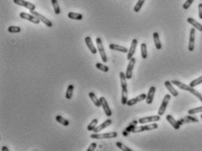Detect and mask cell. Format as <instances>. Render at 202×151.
<instances>
[{
    "instance_id": "1",
    "label": "cell",
    "mask_w": 202,
    "mask_h": 151,
    "mask_svg": "<svg viewBox=\"0 0 202 151\" xmlns=\"http://www.w3.org/2000/svg\"><path fill=\"white\" fill-rule=\"evenodd\" d=\"M172 85H175L176 86H178V88H180L181 90H184V91L191 92L192 95H194L195 97H198V98H199V99L202 102V94L201 93H200L198 91H196L193 87H191L190 85H186L185 84H183V83L179 82L178 80H172Z\"/></svg>"
},
{
    "instance_id": "2",
    "label": "cell",
    "mask_w": 202,
    "mask_h": 151,
    "mask_svg": "<svg viewBox=\"0 0 202 151\" xmlns=\"http://www.w3.org/2000/svg\"><path fill=\"white\" fill-rule=\"evenodd\" d=\"M121 78V104L127 105L128 103V85L126 81V75L123 72L120 73Z\"/></svg>"
},
{
    "instance_id": "3",
    "label": "cell",
    "mask_w": 202,
    "mask_h": 151,
    "mask_svg": "<svg viewBox=\"0 0 202 151\" xmlns=\"http://www.w3.org/2000/svg\"><path fill=\"white\" fill-rule=\"evenodd\" d=\"M118 136V133L116 132H110V133H94L91 135L92 139L102 140V139H112V138H116Z\"/></svg>"
},
{
    "instance_id": "4",
    "label": "cell",
    "mask_w": 202,
    "mask_h": 151,
    "mask_svg": "<svg viewBox=\"0 0 202 151\" xmlns=\"http://www.w3.org/2000/svg\"><path fill=\"white\" fill-rule=\"evenodd\" d=\"M158 127V125L156 123H152L149 125H146V126H141V127H135L132 130V133H141L144 131H151L154 129H156Z\"/></svg>"
},
{
    "instance_id": "5",
    "label": "cell",
    "mask_w": 202,
    "mask_h": 151,
    "mask_svg": "<svg viewBox=\"0 0 202 151\" xmlns=\"http://www.w3.org/2000/svg\"><path fill=\"white\" fill-rule=\"evenodd\" d=\"M96 43H97V47H98V51L99 52V54H100V57L102 59V62L105 63L107 62V57H106V54L105 52V49L104 46H103V43H102V41L101 39L98 37L96 39Z\"/></svg>"
},
{
    "instance_id": "6",
    "label": "cell",
    "mask_w": 202,
    "mask_h": 151,
    "mask_svg": "<svg viewBox=\"0 0 202 151\" xmlns=\"http://www.w3.org/2000/svg\"><path fill=\"white\" fill-rule=\"evenodd\" d=\"M170 100H171V95L170 94L165 95L164 97V99H163V102H162L161 105H160L159 109H158V115L162 116L163 114H164L166 108H167V105H168V104L170 102Z\"/></svg>"
},
{
    "instance_id": "7",
    "label": "cell",
    "mask_w": 202,
    "mask_h": 151,
    "mask_svg": "<svg viewBox=\"0 0 202 151\" xmlns=\"http://www.w3.org/2000/svg\"><path fill=\"white\" fill-rule=\"evenodd\" d=\"M19 17L24 18V19H26V20H29V21H31V22L34 23V24L37 25L41 22V20L37 18V17H35L34 15H33L32 13L29 14V13H26V12H20V13H19Z\"/></svg>"
},
{
    "instance_id": "8",
    "label": "cell",
    "mask_w": 202,
    "mask_h": 151,
    "mask_svg": "<svg viewBox=\"0 0 202 151\" xmlns=\"http://www.w3.org/2000/svg\"><path fill=\"white\" fill-rule=\"evenodd\" d=\"M13 3L18 5V6H23V7H26V9H28L29 11H34L35 9V5L34 4H32L30 2H27L26 0H13Z\"/></svg>"
},
{
    "instance_id": "9",
    "label": "cell",
    "mask_w": 202,
    "mask_h": 151,
    "mask_svg": "<svg viewBox=\"0 0 202 151\" xmlns=\"http://www.w3.org/2000/svg\"><path fill=\"white\" fill-rule=\"evenodd\" d=\"M135 64V58H132L131 60H129V65L127 67V70H126V77L127 79H131L132 78V75H133V70H134V66Z\"/></svg>"
},
{
    "instance_id": "10",
    "label": "cell",
    "mask_w": 202,
    "mask_h": 151,
    "mask_svg": "<svg viewBox=\"0 0 202 151\" xmlns=\"http://www.w3.org/2000/svg\"><path fill=\"white\" fill-rule=\"evenodd\" d=\"M31 13L33 14V15H34L35 17L39 18L42 22H43L44 24L46 25L47 26H49V27H51L52 26H53V23L49 20V18H47L45 16H43L42 15L41 13H39L38 12H35V11H31Z\"/></svg>"
},
{
    "instance_id": "11",
    "label": "cell",
    "mask_w": 202,
    "mask_h": 151,
    "mask_svg": "<svg viewBox=\"0 0 202 151\" xmlns=\"http://www.w3.org/2000/svg\"><path fill=\"white\" fill-rule=\"evenodd\" d=\"M99 100H100V103H101V107L104 110L105 115L108 116V117H111L112 114H113V113H112V110H111L109 105H108V103L106 101V99L104 97H101L99 98Z\"/></svg>"
},
{
    "instance_id": "12",
    "label": "cell",
    "mask_w": 202,
    "mask_h": 151,
    "mask_svg": "<svg viewBox=\"0 0 202 151\" xmlns=\"http://www.w3.org/2000/svg\"><path fill=\"white\" fill-rule=\"evenodd\" d=\"M147 97V95L144 94V93H141V95L137 96L136 97H134V98H131L130 100H128V103H127V105L128 106H132V105H135V104L137 103L141 102L142 100H145Z\"/></svg>"
},
{
    "instance_id": "13",
    "label": "cell",
    "mask_w": 202,
    "mask_h": 151,
    "mask_svg": "<svg viewBox=\"0 0 202 151\" xmlns=\"http://www.w3.org/2000/svg\"><path fill=\"white\" fill-rule=\"evenodd\" d=\"M194 43H195V28H192L190 31V38L188 44V50L191 52L194 50Z\"/></svg>"
},
{
    "instance_id": "14",
    "label": "cell",
    "mask_w": 202,
    "mask_h": 151,
    "mask_svg": "<svg viewBox=\"0 0 202 151\" xmlns=\"http://www.w3.org/2000/svg\"><path fill=\"white\" fill-rule=\"evenodd\" d=\"M160 121V115H155V116H150V117H144L141 118L138 122L140 124H146L149 122H156V121Z\"/></svg>"
},
{
    "instance_id": "15",
    "label": "cell",
    "mask_w": 202,
    "mask_h": 151,
    "mask_svg": "<svg viewBox=\"0 0 202 151\" xmlns=\"http://www.w3.org/2000/svg\"><path fill=\"white\" fill-rule=\"evenodd\" d=\"M137 40L136 39H134L133 41H132V43H131V47H130V49H129V52H128V60H131L132 58H133V56H134V54L135 53V50H136V47H137Z\"/></svg>"
},
{
    "instance_id": "16",
    "label": "cell",
    "mask_w": 202,
    "mask_h": 151,
    "mask_svg": "<svg viewBox=\"0 0 202 151\" xmlns=\"http://www.w3.org/2000/svg\"><path fill=\"white\" fill-rule=\"evenodd\" d=\"M85 42L86 46L88 47V49L89 50L92 52V54H95L97 52H98V49L95 48V46L93 45V43H92V39H91V37L90 36H87L85 37Z\"/></svg>"
},
{
    "instance_id": "17",
    "label": "cell",
    "mask_w": 202,
    "mask_h": 151,
    "mask_svg": "<svg viewBox=\"0 0 202 151\" xmlns=\"http://www.w3.org/2000/svg\"><path fill=\"white\" fill-rule=\"evenodd\" d=\"M155 93H156V87L155 86H151L149 90V92H148L147 97H146V102L149 105L152 104L153 102L154 97H155Z\"/></svg>"
},
{
    "instance_id": "18",
    "label": "cell",
    "mask_w": 202,
    "mask_h": 151,
    "mask_svg": "<svg viewBox=\"0 0 202 151\" xmlns=\"http://www.w3.org/2000/svg\"><path fill=\"white\" fill-rule=\"evenodd\" d=\"M111 124H112V121H111L110 119H109V120H106V121H105L102 124H100L99 126L95 127V128L93 129V132H94V133H99V132L102 131L103 129L106 128L107 127H109Z\"/></svg>"
},
{
    "instance_id": "19",
    "label": "cell",
    "mask_w": 202,
    "mask_h": 151,
    "mask_svg": "<svg viewBox=\"0 0 202 151\" xmlns=\"http://www.w3.org/2000/svg\"><path fill=\"white\" fill-rule=\"evenodd\" d=\"M109 49L111 50H113V51H119V52H122V53H128L129 50L126 47H123L121 45H118V44H113V43H111L109 45Z\"/></svg>"
},
{
    "instance_id": "20",
    "label": "cell",
    "mask_w": 202,
    "mask_h": 151,
    "mask_svg": "<svg viewBox=\"0 0 202 151\" xmlns=\"http://www.w3.org/2000/svg\"><path fill=\"white\" fill-rule=\"evenodd\" d=\"M166 120L167 121L172 125V127L174 129H176V130H178L179 128H180V125H179V123H178V121H177L173 117H172V115L168 114L166 116Z\"/></svg>"
},
{
    "instance_id": "21",
    "label": "cell",
    "mask_w": 202,
    "mask_h": 151,
    "mask_svg": "<svg viewBox=\"0 0 202 151\" xmlns=\"http://www.w3.org/2000/svg\"><path fill=\"white\" fill-rule=\"evenodd\" d=\"M164 85H165L166 88L168 89V91H170V93H172V96H174V97H178V91L173 87L172 82H170V81H165Z\"/></svg>"
},
{
    "instance_id": "22",
    "label": "cell",
    "mask_w": 202,
    "mask_h": 151,
    "mask_svg": "<svg viewBox=\"0 0 202 151\" xmlns=\"http://www.w3.org/2000/svg\"><path fill=\"white\" fill-rule=\"evenodd\" d=\"M187 22L191 24L194 28H196L197 30H199L200 32H202V25L198 23L194 18H187Z\"/></svg>"
},
{
    "instance_id": "23",
    "label": "cell",
    "mask_w": 202,
    "mask_h": 151,
    "mask_svg": "<svg viewBox=\"0 0 202 151\" xmlns=\"http://www.w3.org/2000/svg\"><path fill=\"white\" fill-rule=\"evenodd\" d=\"M89 97H90V98L92 99V102H93V104L95 105V106H96V107H100V106H101V103H100V100H99L98 97H97V96L95 95V93H94V92H92V91L89 92Z\"/></svg>"
},
{
    "instance_id": "24",
    "label": "cell",
    "mask_w": 202,
    "mask_h": 151,
    "mask_svg": "<svg viewBox=\"0 0 202 151\" xmlns=\"http://www.w3.org/2000/svg\"><path fill=\"white\" fill-rule=\"evenodd\" d=\"M153 39H154V42H155L156 48V49L160 50V49H162V44H161V41H160L159 39V34H158V33H156V32L154 33Z\"/></svg>"
},
{
    "instance_id": "25",
    "label": "cell",
    "mask_w": 202,
    "mask_h": 151,
    "mask_svg": "<svg viewBox=\"0 0 202 151\" xmlns=\"http://www.w3.org/2000/svg\"><path fill=\"white\" fill-rule=\"evenodd\" d=\"M68 17L70 19H75V20H81V19H83V15L81 13H77V12H69Z\"/></svg>"
},
{
    "instance_id": "26",
    "label": "cell",
    "mask_w": 202,
    "mask_h": 151,
    "mask_svg": "<svg viewBox=\"0 0 202 151\" xmlns=\"http://www.w3.org/2000/svg\"><path fill=\"white\" fill-rule=\"evenodd\" d=\"M137 122L138 121H134L130 125H129V127L126 128V130L123 132V134H124V136H128L129 135V133H130V132H132V130H133V128L135 127H136V125H137Z\"/></svg>"
},
{
    "instance_id": "27",
    "label": "cell",
    "mask_w": 202,
    "mask_h": 151,
    "mask_svg": "<svg viewBox=\"0 0 202 151\" xmlns=\"http://www.w3.org/2000/svg\"><path fill=\"white\" fill-rule=\"evenodd\" d=\"M55 121H57V122H59L61 125L65 126V127H67V126L69 125V121L66 120V119H64L63 117L60 116V115H57V116L55 117Z\"/></svg>"
},
{
    "instance_id": "28",
    "label": "cell",
    "mask_w": 202,
    "mask_h": 151,
    "mask_svg": "<svg viewBox=\"0 0 202 151\" xmlns=\"http://www.w3.org/2000/svg\"><path fill=\"white\" fill-rule=\"evenodd\" d=\"M73 91H74V85H69L67 88V91H66V94H65L66 99H71L72 95H73Z\"/></svg>"
},
{
    "instance_id": "29",
    "label": "cell",
    "mask_w": 202,
    "mask_h": 151,
    "mask_svg": "<svg viewBox=\"0 0 202 151\" xmlns=\"http://www.w3.org/2000/svg\"><path fill=\"white\" fill-rule=\"evenodd\" d=\"M141 58L143 59H146L148 56V52H147V45L146 43H141Z\"/></svg>"
},
{
    "instance_id": "30",
    "label": "cell",
    "mask_w": 202,
    "mask_h": 151,
    "mask_svg": "<svg viewBox=\"0 0 202 151\" xmlns=\"http://www.w3.org/2000/svg\"><path fill=\"white\" fill-rule=\"evenodd\" d=\"M51 4H52V6H53V8H54V11H55V14H56V15H59V14L61 13V10H60V7H59L57 0H51Z\"/></svg>"
},
{
    "instance_id": "31",
    "label": "cell",
    "mask_w": 202,
    "mask_h": 151,
    "mask_svg": "<svg viewBox=\"0 0 202 151\" xmlns=\"http://www.w3.org/2000/svg\"><path fill=\"white\" fill-rule=\"evenodd\" d=\"M96 68L98 69L99 70L103 71V72H108V70H109L108 67L106 66V65H105L104 63H100V62H97L96 63Z\"/></svg>"
},
{
    "instance_id": "32",
    "label": "cell",
    "mask_w": 202,
    "mask_h": 151,
    "mask_svg": "<svg viewBox=\"0 0 202 151\" xmlns=\"http://www.w3.org/2000/svg\"><path fill=\"white\" fill-rule=\"evenodd\" d=\"M8 32L12 33V34H18L21 32V28L19 26H11L8 27Z\"/></svg>"
},
{
    "instance_id": "33",
    "label": "cell",
    "mask_w": 202,
    "mask_h": 151,
    "mask_svg": "<svg viewBox=\"0 0 202 151\" xmlns=\"http://www.w3.org/2000/svg\"><path fill=\"white\" fill-rule=\"evenodd\" d=\"M98 120L97 119H94V120H92V122L87 126V129H88V131H93V129L95 128V127H97V125H98Z\"/></svg>"
},
{
    "instance_id": "34",
    "label": "cell",
    "mask_w": 202,
    "mask_h": 151,
    "mask_svg": "<svg viewBox=\"0 0 202 151\" xmlns=\"http://www.w3.org/2000/svg\"><path fill=\"white\" fill-rule=\"evenodd\" d=\"M144 2H145V0H138L137 3H136V5H135V7H134V11H135V12H139L141 9L142 6H143Z\"/></svg>"
},
{
    "instance_id": "35",
    "label": "cell",
    "mask_w": 202,
    "mask_h": 151,
    "mask_svg": "<svg viewBox=\"0 0 202 151\" xmlns=\"http://www.w3.org/2000/svg\"><path fill=\"white\" fill-rule=\"evenodd\" d=\"M116 146L120 149H121V150L124 151H132L133 149H131L130 148H129L128 146H126L125 144H123L122 142H121V141H117L116 142Z\"/></svg>"
},
{
    "instance_id": "36",
    "label": "cell",
    "mask_w": 202,
    "mask_h": 151,
    "mask_svg": "<svg viewBox=\"0 0 202 151\" xmlns=\"http://www.w3.org/2000/svg\"><path fill=\"white\" fill-rule=\"evenodd\" d=\"M200 84H202V76L201 77H200L199 78L192 80L190 83V86L191 87H195V86L200 85Z\"/></svg>"
},
{
    "instance_id": "37",
    "label": "cell",
    "mask_w": 202,
    "mask_h": 151,
    "mask_svg": "<svg viewBox=\"0 0 202 151\" xmlns=\"http://www.w3.org/2000/svg\"><path fill=\"white\" fill-rule=\"evenodd\" d=\"M202 113V106H200V107H196V108H192L190 109L188 111V114H196V113Z\"/></svg>"
},
{
    "instance_id": "38",
    "label": "cell",
    "mask_w": 202,
    "mask_h": 151,
    "mask_svg": "<svg viewBox=\"0 0 202 151\" xmlns=\"http://www.w3.org/2000/svg\"><path fill=\"white\" fill-rule=\"evenodd\" d=\"M193 1H194V0H186V1H185V3H184V5H183V8H184V10H187V9H189V8H190V6H192V4L193 3Z\"/></svg>"
},
{
    "instance_id": "39",
    "label": "cell",
    "mask_w": 202,
    "mask_h": 151,
    "mask_svg": "<svg viewBox=\"0 0 202 151\" xmlns=\"http://www.w3.org/2000/svg\"><path fill=\"white\" fill-rule=\"evenodd\" d=\"M96 147H97V144L95 143V142H92L91 145L88 147V149H86L87 151H93L95 150V149H96Z\"/></svg>"
},
{
    "instance_id": "40",
    "label": "cell",
    "mask_w": 202,
    "mask_h": 151,
    "mask_svg": "<svg viewBox=\"0 0 202 151\" xmlns=\"http://www.w3.org/2000/svg\"><path fill=\"white\" fill-rule=\"evenodd\" d=\"M186 117H187V118H188V119H189V120H190L192 122H198V121H199V120H198L197 118H195V117H192V116H191V114L188 115V116H186Z\"/></svg>"
},
{
    "instance_id": "41",
    "label": "cell",
    "mask_w": 202,
    "mask_h": 151,
    "mask_svg": "<svg viewBox=\"0 0 202 151\" xmlns=\"http://www.w3.org/2000/svg\"><path fill=\"white\" fill-rule=\"evenodd\" d=\"M199 17L202 19V4L199 5Z\"/></svg>"
},
{
    "instance_id": "42",
    "label": "cell",
    "mask_w": 202,
    "mask_h": 151,
    "mask_svg": "<svg viewBox=\"0 0 202 151\" xmlns=\"http://www.w3.org/2000/svg\"><path fill=\"white\" fill-rule=\"evenodd\" d=\"M1 150H2V151H7V150H9V149H8L7 147H3V148L1 149Z\"/></svg>"
},
{
    "instance_id": "43",
    "label": "cell",
    "mask_w": 202,
    "mask_h": 151,
    "mask_svg": "<svg viewBox=\"0 0 202 151\" xmlns=\"http://www.w3.org/2000/svg\"><path fill=\"white\" fill-rule=\"evenodd\" d=\"M201 118H202V115H201Z\"/></svg>"
}]
</instances>
